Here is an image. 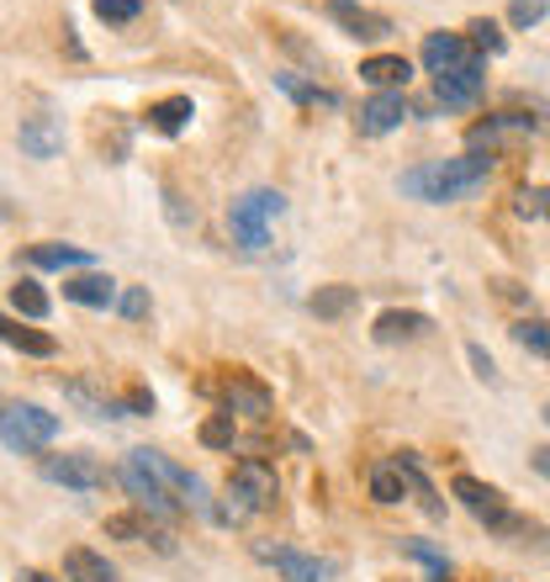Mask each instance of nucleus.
I'll list each match as a JSON object with an SVG mask.
<instances>
[{
    "mask_svg": "<svg viewBox=\"0 0 550 582\" xmlns=\"http://www.w3.org/2000/svg\"><path fill=\"white\" fill-rule=\"evenodd\" d=\"M117 307H123V318H133V323H138V318H149V292H144V286H127Z\"/></svg>",
    "mask_w": 550,
    "mask_h": 582,
    "instance_id": "37",
    "label": "nucleus"
},
{
    "mask_svg": "<svg viewBox=\"0 0 550 582\" xmlns=\"http://www.w3.org/2000/svg\"><path fill=\"white\" fill-rule=\"evenodd\" d=\"M370 498H376V503H402V498H408V477H402L398 460L370 466Z\"/></svg>",
    "mask_w": 550,
    "mask_h": 582,
    "instance_id": "25",
    "label": "nucleus"
},
{
    "mask_svg": "<svg viewBox=\"0 0 550 582\" xmlns=\"http://www.w3.org/2000/svg\"><path fill=\"white\" fill-rule=\"evenodd\" d=\"M408 117H413V112H408V95H402V91H381V95H370L366 106H360V133H370V138H376V133H392V127H402Z\"/></svg>",
    "mask_w": 550,
    "mask_h": 582,
    "instance_id": "15",
    "label": "nucleus"
},
{
    "mask_svg": "<svg viewBox=\"0 0 550 582\" xmlns=\"http://www.w3.org/2000/svg\"><path fill=\"white\" fill-rule=\"evenodd\" d=\"M488 185V159L482 153H460V159H428L419 170L402 175V191L419 202H466L471 191Z\"/></svg>",
    "mask_w": 550,
    "mask_h": 582,
    "instance_id": "1",
    "label": "nucleus"
},
{
    "mask_svg": "<svg viewBox=\"0 0 550 582\" xmlns=\"http://www.w3.org/2000/svg\"><path fill=\"white\" fill-rule=\"evenodd\" d=\"M228 482H233V488H239V492L249 498V503H254V514H260V509H271V503H275V492H280V482H275V471H271V466H265L260 456L239 460Z\"/></svg>",
    "mask_w": 550,
    "mask_h": 582,
    "instance_id": "12",
    "label": "nucleus"
},
{
    "mask_svg": "<svg viewBox=\"0 0 550 582\" xmlns=\"http://www.w3.org/2000/svg\"><path fill=\"white\" fill-rule=\"evenodd\" d=\"M514 339H519L529 355H546L550 361V318H519V323H514Z\"/></svg>",
    "mask_w": 550,
    "mask_h": 582,
    "instance_id": "28",
    "label": "nucleus"
},
{
    "mask_svg": "<svg viewBox=\"0 0 550 582\" xmlns=\"http://www.w3.org/2000/svg\"><path fill=\"white\" fill-rule=\"evenodd\" d=\"M398 466H402V477H408V492L419 498V509H424L428 520H445V503L434 498V488H428V477H424V466H419V456H408V450H402Z\"/></svg>",
    "mask_w": 550,
    "mask_h": 582,
    "instance_id": "23",
    "label": "nucleus"
},
{
    "mask_svg": "<svg viewBox=\"0 0 550 582\" xmlns=\"http://www.w3.org/2000/svg\"><path fill=\"white\" fill-rule=\"evenodd\" d=\"M355 303H360V292H355V286H318L307 307H312L318 318H344Z\"/></svg>",
    "mask_w": 550,
    "mask_h": 582,
    "instance_id": "26",
    "label": "nucleus"
},
{
    "mask_svg": "<svg viewBox=\"0 0 550 582\" xmlns=\"http://www.w3.org/2000/svg\"><path fill=\"white\" fill-rule=\"evenodd\" d=\"M466 355H471V366H477V376H482V381H497V366H492V355L482 350V344H471Z\"/></svg>",
    "mask_w": 550,
    "mask_h": 582,
    "instance_id": "38",
    "label": "nucleus"
},
{
    "mask_svg": "<svg viewBox=\"0 0 550 582\" xmlns=\"http://www.w3.org/2000/svg\"><path fill=\"white\" fill-rule=\"evenodd\" d=\"M233 440H239V419H233V413H213V419L202 424V445H207V450H228Z\"/></svg>",
    "mask_w": 550,
    "mask_h": 582,
    "instance_id": "31",
    "label": "nucleus"
},
{
    "mask_svg": "<svg viewBox=\"0 0 550 582\" xmlns=\"http://www.w3.org/2000/svg\"><path fill=\"white\" fill-rule=\"evenodd\" d=\"M550 123H529V117H514V112H497V117H488V123H477L471 133H466V153H503L514 149V144H529L535 133H546Z\"/></svg>",
    "mask_w": 550,
    "mask_h": 582,
    "instance_id": "5",
    "label": "nucleus"
},
{
    "mask_svg": "<svg viewBox=\"0 0 550 582\" xmlns=\"http://www.w3.org/2000/svg\"><path fill=\"white\" fill-rule=\"evenodd\" d=\"M22 582H54L48 572H22Z\"/></svg>",
    "mask_w": 550,
    "mask_h": 582,
    "instance_id": "41",
    "label": "nucleus"
},
{
    "mask_svg": "<svg viewBox=\"0 0 550 582\" xmlns=\"http://www.w3.org/2000/svg\"><path fill=\"white\" fill-rule=\"evenodd\" d=\"M106 535H112V540H153L164 556L175 551V540L159 529L153 514H112V520H106Z\"/></svg>",
    "mask_w": 550,
    "mask_h": 582,
    "instance_id": "18",
    "label": "nucleus"
},
{
    "mask_svg": "<svg viewBox=\"0 0 550 582\" xmlns=\"http://www.w3.org/2000/svg\"><path fill=\"white\" fill-rule=\"evenodd\" d=\"M466 32H471V48H482V54H503V32L492 27L488 16H477Z\"/></svg>",
    "mask_w": 550,
    "mask_h": 582,
    "instance_id": "33",
    "label": "nucleus"
},
{
    "mask_svg": "<svg viewBox=\"0 0 550 582\" xmlns=\"http://www.w3.org/2000/svg\"><path fill=\"white\" fill-rule=\"evenodd\" d=\"M419 334H428V318H424V312H381V318H376V339H381V344L419 339Z\"/></svg>",
    "mask_w": 550,
    "mask_h": 582,
    "instance_id": "24",
    "label": "nucleus"
},
{
    "mask_svg": "<svg viewBox=\"0 0 550 582\" xmlns=\"http://www.w3.org/2000/svg\"><path fill=\"white\" fill-rule=\"evenodd\" d=\"M529 460H535V466H540V471H546V477H550V445H540V450H535V456H529Z\"/></svg>",
    "mask_w": 550,
    "mask_h": 582,
    "instance_id": "40",
    "label": "nucleus"
},
{
    "mask_svg": "<svg viewBox=\"0 0 550 582\" xmlns=\"http://www.w3.org/2000/svg\"><path fill=\"white\" fill-rule=\"evenodd\" d=\"M123 488L138 498V509H144V514H153V520H170V514L181 509V498L164 488L159 477H149L138 460H127V466H123Z\"/></svg>",
    "mask_w": 550,
    "mask_h": 582,
    "instance_id": "10",
    "label": "nucleus"
},
{
    "mask_svg": "<svg viewBox=\"0 0 550 582\" xmlns=\"http://www.w3.org/2000/svg\"><path fill=\"white\" fill-rule=\"evenodd\" d=\"M43 477L59 482V488H75V492L106 488V466L95 456H43Z\"/></svg>",
    "mask_w": 550,
    "mask_h": 582,
    "instance_id": "9",
    "label": "nucleus"
},
{
    "mask_svg": "<svg viewBox=\"0 0 550 582\" xmlns=\"http://www.w3.org/2000/svg\"><path fill=\"white\" fill-rule=\"evenodd\" d=\"M280 213H286V196H280V191H271V185L244 191V196L233 202V213H228L233 244L244 249V254H265V249H271V222Z\"/></svg>",
    "mask_w": 550,
    "mask_h": 582,
    "instance_id": "2",
    "label": "nucleus"
},
{
    "mask_svg": "<svg viewBox=\"0 0 550 582\" xmlns=\"http://www.w3.org/2000/svg\"><path fill=\"white\" fill-rule=\"evenodd\" d=\"M546 424H550V408H546Z\"/></svg>",
    "mask_w": 550,
    "mask_h": 582,
    "instance_id": "42",
    "label": "nucleus"
},
{
    "mask_svg": "<svg viewBox=\"0 0 550 582\" xmlns=\"http://www.w3.org/2000/svg\"><path fill=\"white\" fill-rule=\"evenodd\" d=\"M0 434H5V450L11 456H37L54 445L59 434V419L37 402H5V419H0Z\"/></svg>",
    "mask_w": 550,
    "mask_h": 582,
    "instance_id": "4",
    "label": "nucleus"
},
{
    "mask_svg": "<svg viewBox=\"0 0 550 582\" xmlns=\"http://www.w3.org/2000/svg\"><path fill=\"white\" fill-rule=\"evenodd\" d=\"M27 260L43 265V271H91V254L75 244H32Z\"/></svg>",
    "mask_w": 550,
    "mask_h": 582,
    "instance_id": "21",
    "label": "nucleus"
},
{
    "mask_svg": "<svg viewBox=\"0 0 550 582\" xmlns=\"http://www.w3.org/2000/svg\"><path fill=\"white\" fill-rule=\"evenodd\" d=\"M144 11V0H95V16L101 22H133Z\"/></svg>",
    "mask_w": 550,
    "mask_h": 582,
    "instance_id": "34",
    "label": "nucleus"
},
{
    "mask_svg": "<svg viewBox=\"0 0 550 582\" xmlns=\"http://www.w3.org/2000/svg\"><path fill=\"white\" fill-rule=\"evenodd\" d=\"M329 16H334L350 37H366V43H376V37H392V16L366 11V5H355V0H329Z\"/></svg>",
    "mask_w": 550,
    "mask_h": 582,
    "instance_id": "14",
    "label": "nucleus"
},
{
    "mask_svg": "<svg viewBox=\"0 0 550 582\" xmlns=\"http://www.w3.org/2000/svg\"><path fill=\"white\" fill-rule=\"evenodd\" d=\"M207 392L222 398V413H249V419H265V413H271V392H265L254 376H244V370H222V376H213Z\"/></svg>",
    "mask_w": 550,
    "mask_h": 582,
    "instance_id": "8",
    "label": "nucleus"
},
{
    "mask_svg": "<svg viewBox=\"0 0 550 582\" xmlns=\"http://www.w3.org/2000/svg\"><path fill=\"white\" fill-rule=\"evenodd\" d=\"M11 307H16L22 318H48V297H43L37 281H16V286H11Z\"/></svg>",
    "mask_w": 550,
    "mask_h": 582,
    "instance_id": "30",
    "label": "nucleus"
},
{
    "mask_svg": "<svg viewBox=\"0 0 550 582\" xmlns=\"http://www.w3.org/2000/svg\"><path fill=\"white\" fill-rule=\"evenodd\" d=\"M519 213L524 217H546L550 222V185H529V191H519Z\"/></svg>",
    "mask_w": 550,
    "mask_h": 582,
    "instance_id": "35",
    "label": "nucleus"
},
{
    "mask_svg": "<svg viewBox=\"0 0 550 582\" xmlns=\"http://www.w3.org/2000/svg\"><path fill=\"white\" fill-rule=\"evenodd\" d=\"M16 144H22V153L27 159H54V153L64 149V127H59V117H27L22 123V133H16Z\"/></svg>",
    "mask_w": 550,
    "mask_h": 582,
    "instance_id": "16",
    "label": "nucleus"
},
{
    "mask_svg": "<svg viewBox=\"0 0 550 582\" xmlns=\"http://www.w3.org/2000/svg\"><path fill=\"white\" fill-rule=\"evenodd\" d=\"M408 75H413V64L402 59V54H376V59L360 64V80L376 85V91H402V85H408Z\"/></svg>",
    "mask_w": 550,
    "mask_h": 582,
    "instance_id": "20",
    "label": "nucleus"
},
{
    "mask_svg": "<svg viewBox=\"0 0 550 582\" xmlns=\"http://www.w3.org/2000/svg\"><path fill=\"white\" fill-rule=\"evenodd\" d=\"M482 85H488V75H482V59H471L466 69H450V75H439L434 80V95H439V106H471L477 95H482Z\"/></svg>",
    "mask_w": 550,
    "mask_h": 582,
    "instance_id": "13",
    "label": "nucleus"
},
{
    "mask_svg": "<svg viewBox=\"0 0 550 582\" xmlns=\"http://www.w3.org/2000/svg\"><path fill=\"white\" fill-rule=\"evenodd\" d=\"M402 556H413V561H424L428 567V578L434 582H445L450 578V556H439L428 540H402Z\"/></svg>",
    "mask_w": 550,
    "mask_h": 582,
    "instance_id": "32",
    "label": "nucleus"
},
{
    "mask_svg": "<svg viewBox=\"0 0 550 582\" xmlns=\"http://www.w3.org/2000/svg\"><path fill=\"white\" fill-rule=\"evenodd\" d=\"M64 578L69 582H117V567L101 551H91V546H75V551H64Z\"/></svg>",
    "mask_w": 550,
    "mask_h": 582,
    "instance_id": "19",
    "label": "nucleus"
},
{
    "mask_svg": "<svg viewBox=\"0 0 550 582\" xmlns=\"http://www.w3.org/2000/svg\"><path fill=\"white\" fill-rule=\"evenodd\" d=\"M127 408H133V413H153V392L133 387V392H127Z\"/></svg>",
    "mask_w": 550,
    "mask_h": 582,
    "instance_id": "39",
    "label": "nucleus"
},
{
    "mask_svg": "<svg viewBox=\"0 0 550 582\" xmlns=\"http://www.w3.org/2000/svg\"><path fill=\"white\" fill-rule=\"evenodd\" d=\"M450 492H456V498L466 503V509H471V514H477V520L488 524L492 535H503V540H519V535H540L535 524L519 520V514L508 509V498H503V492L488 488V482H477V477H456V482H450Z\"/></svg>",
    "mask_w": 550,
    "mask_h": 582,
    "instance_id": "3",
    "label": "nucleus"
},
{
    "mask_svg": "<svg viewBox=\"0 0 550 582\" xmlns=\"http://www.w3.org/2000/svg\"><path fill=\"white\" fill-rule=\"evenodd\" d=\"M191 117H196L191 95H164V101H153V106H149V127H153V133H181Z\"/></svg>",
    "mask_w": 550,
    "mask_h": 582,
    "instance_id": "22",
    "label": "nucleus"
},
{
    "mask_svg": "<svg viewBox=\"0 0 550 582\" xmlns=\"http://www.w3.org/2000/svg\"><path fill=\"white\" fill-rule=\"evenodd\" d=\"M275 85L291 95V101H302V106H339L334 91H318V85H307V80H297V75H275Z\"/></svg>",
    "mask_w": 550,
    "mask_h": 582,
    "instance_id": "29",
    "label": "nucleus"
},
{
    "mask_svg": "<svg viewBox=\"0 0 550 582\" xmlns=\"http://www.w3.org/2000/svg\"><path fill=\"white\" fill-rule=\"evenodd\" d=\"M127 460H138L149 477H159L164 488L181 498V509H196V514H213V503H207V488H202V477H191L185 466H175L170 456H159V450H133Z\"/></svg>",
    "mask_w": 550,
    "mask_h": 582,
    "instance_id": "7",
    "label": "nucleus"
},
{
    "mask_svg": "<svg viewBox=\"0 0 550 582\" xmlns=\"http://www.w3.org/2000/svg\"><path fill=\"white\" fill-rule=\"evenodd\" d=\"M540 16H546V0H514V11H508L514 27H535Z\"/></svg>",
    "mask_w": 550,
    "mask_h": 582,
    "instance_id": "36",
    "label": "nucleus"
},
{
    "mask_svg": "<svg viewBox=\"0 0 550 582\" xmlns=\"http://www.w3.org/2000/svg\"><path fill=\"white\" fill-rule=\"evenodd\" d=\"M254 556L271 561L280 582H334L339 572V561H329V556H307L297 546H271V540H254Z\"/></svg>",
    "mask_w": 550,
    "mask_h": 582,
    "instance_id": "6",
    "label": "nucleus"
},
{
    "mask_svg": "<svg viewBox=\"0 0 550 582\" xmlns=\"http://www.w3.org/2000/svg\"><path fill=\"white\" fill-rule=\"evenodd\" d=\"M466 64H471V43L460 32H428L424 37V69L434 80L450 75V69H466Z\"/></svg>",
    "mask_w": 550,
    "mask_h": 582,
    "instance_id": "11",
    "label": "nucleus"
},
{
    "mask_svg": "<svg viewBox=\"0 0 550 582\" xmlns=\"http://www.w3.org/2000/svg\"><path fill=\"white\" fill-rule=\"evenodd\" d=\"M0 339H5L11 350H22V355H54V350H59L54 334H37V329H22V323H0Z\"/></svg>",
    "mask_w": 550,
    "mask_h": 582,
    "instance_id": "27",
    "label": "nucleus"
},
{
    "mask_svg": "<svg viewBox=\"0 0 550 582\" xmlns=\"http://www.w3.org/2000/svg\"><path fill=\"white\" fill-rule=\"evenodd\" d=\"M64 297H69V303H80V307L123 303V297H117V281L101 276V271H80V276H69V281H64Z\"/></svg>",
    "mask_w": 550,
    "mask_h": 582,
    "instance_id": "17",
    "label": "nucleus"
}]
</instances>
